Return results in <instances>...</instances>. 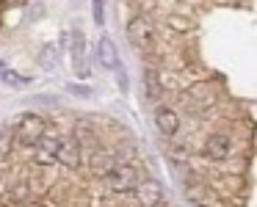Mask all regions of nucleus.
I'll return each instance as SVG.
<instances>
[{
  "label": "nucleus",
  "mask_w": 257,
  "mask_h": 207,
  "mask_svg": "<svg viewBox=\"0 0 257 207\" xmlns=\"http://www.w3.org/2000/svg\"><path fill=\"white\" fill-rule=\"evenodd\" d=\"M91 14H94V23L97 25L105 23V14H102V0H94V3H91Z\"/></svg>",
  "instance_id": "4468645a"
},
{
  "label": "nucleus",
  "mask_w": 257,
  "mask_h": 207,
  "mask_svg": "<svg viewBox=\"0 0 257 207\" xmlns=\"http://www.w3.org/2000/svg\"><path fill=\"white\" fill-rule=\"evenodd\" d=\"M127 39L133 47H139V50L144 53H152L155 50V31H152V25L147 23L144 17H133L127 25Z\"/></svg>",
  "instance_id": "f257e3e1"
},
{
  "label": "nucleus",
  "mask_w": 257,
  "mask_h": 207,
  "mask_svg": "<svg viewBox=\"0 0 257 207\" xmlns=\"http://www.w3.org/2000/svg\"><path fill=\"white\" fill-rule=\"evenodd\" d=\"M155 124H158V130H161L163 135H177V130H180V116H177V111L174 108H169V105H161L155 111Z\"/></svg>",
  "instance_id": "0eeeda50"
},
{
  "label": "nucleus",
  "mask_w": 257,
  "mask_h": 207,
  "mask_svg": "<svg viewBox=\"0 0 257 207\" xmlns=\"http://www.w3.org/2000/svg\"><path fill=\"white\" fill-rule=\"evenodd\" d=\"M116 155H113V152H105V149H100V152H94V155H91V174H94V177H100V179H105L108 174L113 171V168H116Z\"/></svg>",
  "instance_id": "1a4fd4ad"
},
{
  "label": "nucleus",
  "mask_w": 257,
  "mask_h": 207,
  "mask_svg": "<svg viewBox=\"0 0 257 207\" xmlns=\"http://www.w3.org/2000/svg\"><path fill=\"white\" fill-rule=\"evenodd\" d=\"M229 149H232V144H229V138L224 133H213L210 138L205 141V155L210 157V160H227Z\"/></svg>",
  "instance_id": "6e6552de"
},
{
  "label": "nucleus",
  "mask_w": 257,
  "mask_h": 207,
  "mask_svg": "<svg viewBox=\"0 0 257 207\" xmlns=\"http://www.w3.org/2000/svg\"><path fill=\"white\" fill-rule=\"evenodd\" d=\"M9 72V67H6V64H3V61H0V78H3V75H6Z\"/></svg>",
  "instance_id": "f3484780"
},
{
  "label": "nucleus",
  "mask_w": 257,
  "mask_h": 207,
  "mask_svg": "<svg viewBox=\"0 0 257 207\" xmlns=\"http://www.w3.org/2000/svg\"><path fill=\"white\" fill-rule=\"evenodd\" d=\"M97 58H100V64L105 69L116 67V61H119V58H116V47H113V42L108 39V36H102L100 45H97Z\"/></svg>",
  "instance_id": "9d476101"
},
{
  "label": "nucleus",
  "mask_w": 257,
  "mask_h": 207,
  "mask_svg": "<svg viewBox=\"0 0 257 207\" xmlns=\"http://www.w3.org/2000/svg\"><path fill=\"white\" fill-rule=\"evenodd\" d=\"M56 160L64 163V166H78L80 163V141L78 138H61L58 141V149H56Z\"/></svg>",
  "instance_id": "423d86ee"
},
{
  "label": "nucleus",
  "mask_w": 257,
  "mask_h": 207,
  "mask_svg": "<svg viewBox=\"0 0 257 207\" xmlns=\"http://www.w3.org/2000/svg\"><path fill=\"white\" fill-rule=\"evenodd\" d=\"M45 133H47L45 119L36 116V113H25V116L17 122V130H14L17 141H20V144H25V146H34V144H36V141H39Z\"/></svg>",
  "instance_id": "f03ea898"
},
{
  "label": "nucleus",
  "mask_w": 257,
  "mask_h": 207,
  "mask_svg": "<svg viewBox=\"0 0 257 207\" xmlns=\"http://www.w3.org/2000/svg\"><path fill=\"white\" fill-rule=\"evenodd\" d=\"M113 72H116V78H119V89L127 91L130 83H127V75H124V69H122V64H119V61H116V67H113Z\"/></svg>",
  "instance_id": "2eb2a0df"
},
{
  "label": "nucleus",
  "mask_w": 257,
  "mask_h": 207,
  "mask_svg": "<svg viewBox=\"0 0 257 207\" xmlns=\"http://www.w3.org/2000/svg\"><path fill=\"white\" fill-rule=\"evenodd\" d=\"M58 141H61V135H56V133H45V135H42V138L34 144V157H36V163H42V166H47V163H56Z\"/></svg>",
  "instance_id": "20e7f679"
},
{
  "label": "nucleus",
  "mask_w": 257,
  "mask_h": 207,
  "mask_svg": "<svg viewBox=\"0 0 257 207\" xmlns=\"http://www.w3.org/2000/svg\"><path fill=\"white\" fill-rule=\"evenodd\" d=\"M39 64H42L45 69H53V67H56V64H58V53H56V47L47 45L45 50H42V56H39Z\"/></svg>",
  "instance_id": "ddd939ff"
},
{
  "label": "nucleus",
  "mask_w": 257,
  "mask_h": 207,
  "mask_svg": "<svg viewBox=\"0 0 257 207\" xmlns=\"http://www.w3.org/2000/svg\"><path fill=\"white\" fill-rule=\"evenodd\" d=\"M133 190H136V199H139L141 207H155L163 201V190L155 179H141Z\"/></svg>",
  "instance_id": "39448f33"
},
{
  "label": "nucleus",
  "mask_w": 257,
  "mask_h": 207,
  "mask_svg": "<svg viewBox=\"0 0 257 207\" xmlns=\"http://www.w3.org/2000/svg\"><path fill=\"white\" fill-rule=\"evenodd\" d=\"M191 207H205V204H199V201H194V204H191Z\"/></svg>",
  "instance_id": "a211bd4d"
},
{
  "label": "nucleus",
  "mask_w": 257,
  "mask_h": 207,
  "mask_svg": "<svg viewBox=\"0 0 257 207\" xmlns=\"http://www.w3.org/2000/svg\"><path fill=\"white\" fill-rule=\"evenodd\" d=\"M72 58H75V64H78V72L86 75V69H83V34H80V31L72 34Z\"/></svg>",
  "instance_id": "f8f14e48"
},
{
  "label": "nucleus",
  "mask_w": 257,
  "mask_h": 207,
  "mask_svg": "<svg viewBox=\"0 0 257 207\" xmlns=\"http://www.w3.org/2000/svg\"><path fill=\"white\" fill-rule=\"evenodd\" d=\"M69 91H75L78 97H91V91L86 89V86H69Z\"/></svg>",
  "instance_id": "dca6fc26"
},
{
  "label": "nucleus",
  "mask_w": 257,
  "mask_h": 207,
  "mask_svg": "<svg viewBox=\"0 0 257 207\" xmlns=\"http://www.w3.org/2000/svg\"><path fill=\"white\" fill-rule=\"evenodd\" d=\"M144 89H147V97H150V100H161L163 86H161V75H158V69H152V67L144 69Z\"/></svg>",
  "instance_id": "9b49d317"
},
{
  "label": "nucleus",
  "mask_w": 257,
  "mask_h": 207,
  "mask_svg": "<svg viewBox=\"0 0 257 207\" xmlns=\"http://www.w3.org/2000/svg\"><path fill=\"white\" fill-rule=\"evenodd\" d=\"M105 179H108V188L116 190V193H127V190H133L136 185H139V174H136V168L127 166V163H116V168H113Z\"/></svg>",
  "instance_id": "7ed1b4c3"
}]
</instances>
